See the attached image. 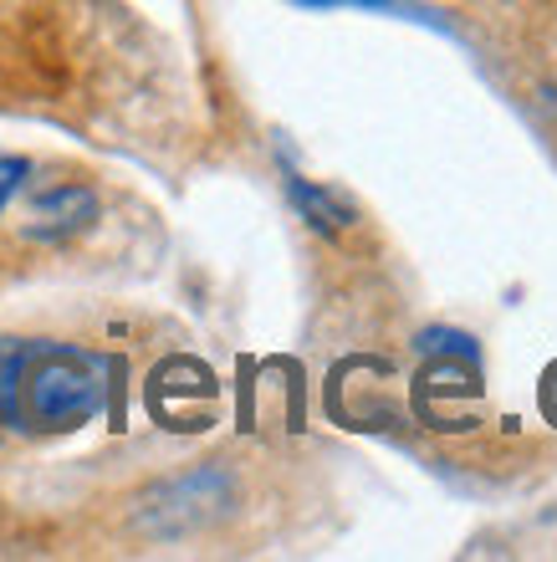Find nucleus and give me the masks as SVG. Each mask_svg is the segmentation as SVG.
Returning a JSON list of instances; mask_svg holds the SVG:
<instances>
[{"mask_svg":"<svg viewBox=\"0 0 557 562\" xmlns=\"http://www.w3.org/2000/svg\"><path fill=\"white\" fill-rule=\"evenodd\" d=\"M108 358L57 338H0V429L67 435L103 415Z\"/></svg>","mask_w":557,"mask_h":562,"instance_id":"obj_1","label":"nucleus"},{"mask_svg":"<svg viewBox=\"0 0 557 562\" xmlns=\"http://www.w3.org/2000/svg\"><path fill=\"white\" fill-rule=\"evenodd\" d=\"M98 215V200H92L82 184H62V190H46L36 205H31L26 231L36 240H67L77 231H88V221Z\"/></svg>","mask_w":557,"mask_h":562,"instance_id":"obj_2","label":"nucleus"},{"mask_svg":"<svg viewBox=\"0 0 557 562\" xmlns=\"http://www.w3.org/2000/svg\"><path fill=\"white\" fill-rule=\"evenodd\" d=\"M287 194H292L297 200V210H302V215H308L312 225H318V231H323V236H337V231H343V225L353 221V210L343 205V200H337L333 190H318V184H308V179H287Z\"/></svg>","mask_w":557,"mask_h":562,"instance_id":"obj_3","label":"nucleus"},{"mask_svg":"<svg viewBox=\"0 0 557 562\" xmlns=\"http://www.w3.org/2000/svg\"><path fill=\"white\" fill-rule=\"evenodd\" d=\"M420 353L430 363H445V369H476V342L466 333H450V327H430L420 338Z\"/></svg>","mask_w":557,"mask_h":562,"instance_id":"obj_4","label":"nucleus"},{"mask_svg":"<svg viewBox=\"0 0 557 562\" xmlns=\"http://www.w3.org/2000/svg\"><path fill=\"white\" fill-rule=\"evenodd\" d=\"M31 164L26 159H0V210L11 205L15 194H21V184H26Z\"/></svg>","mask_w":557,"mask_h":562,"instance_id":"obj_5","label":"nucleus"},{"mask_svg":"<svg viewBox=\"0 0 557 562\" xmlns=\"http://www.w3.org/2000/svg\"><path fill=\"white\" fill-rule=\"evenodd\" d=\"M302 5H394V0H302Z\"/></svg>","mask_w":557,"mask_h":562,"instance_id":"obj_6","label":"nucleus"}]
</instances>
